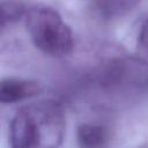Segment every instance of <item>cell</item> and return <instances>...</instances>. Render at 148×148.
I'll return each instance as SVG.
<instances>
[{
	"label": "cell",
	"mask_w": 148,
	"mask_h": 148,
	"mask_svg": "<svg viewBox=\"0 0 148 148\" xmlns=\"http://www.w3.org/2000/svg\"><path fill=\"white\" fill-rule=\"evenodd\" d=\"M66 121L54 101H39L21 108L9 126L10 148H60Z\"/></svg>",
	"instance_id": "6da1fadb"
},
{
	"label": "cell",
	"mask_w": 148,
	"mask_h": 148,
	"mask_svg": "<svg viewBox=\"0 0 148 148\" xmlns=\"http://www.w3.org/2000/svg\"><path fill=\"white\" fill-rule=\"evenodd\" d=\"M24 16L27 31L42 52L61 57L72 51L74 44L72 30L57 10L46 6H35L28 9Z\"/></svg>",
	"instance_id": "7a4b0ae2"
},
{
	"label": "cell",
	"mask_w": 148,
	"mask_h": 148,
	"mask_svg": "<svg viewBox=\"0 0 148 148\" xmlns=\"http://www.w3.org/2000/svg\"><path fill=\"white\" fill-rule=\"evenodd\" d=\"M42 87L36 81L3 79L0 83V102L16 103L40 94Z\"/></svg>",
	"instance_id": "3957f363"
},
{
	"label": "cell",
	"mask_w": 148,
	"mask_h": 148,
	"mask_svg": "<svg viewBox=\"0 0 148 148\" xmlns=\"http://www.w3.org/2000/svg\"><path fill=\"white\" fill-rule=\"evenodd\" d=\"M77 141L81 148H104L109 141V132L102 125L81 124L77 128Z\"/></svg>",
	"instance_id": "277c9868"
},
{
	"label": "cell",
	"mask_w": 148,
	"mask_h": 148,
	"mask_svg": "<svg viewBox=\"0 0 148 148\" xmlns=\"http://www.w3.org/2000/svg\"><path fill=\"white\" fill-rule=\"evenodd\" d=\"M138 51L142 58L148 60V17L142 22L138 36Z\"/></svg>",
	"instance_id": "5b68a950"
}]
</instances>
